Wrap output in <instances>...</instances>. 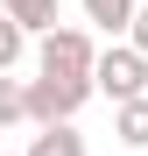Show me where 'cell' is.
I'll return each instance as SVG.
<instances>
[{
    "label": "cell",
    "mask_w": 148,
    "mask_h": 156,
    "mask_svg": "<svg viewBox=\"0 0 148 156\" xmlns=\"http://www.w3.org/2000/svg\"><path fill=\"white\" fill-rule=\"evenodd\" d=\"M92 92H106V99H134V92H148V57H141L134 43L99 50V57H92Z\"/></svg>",
    "instance_id": "7a4b0ae2"
},
{
    "label": "cell",
    "mask_w": 148,
    "mask_h": 156,
    "mask_svg": "<svg viewBox=\"0 0 148 156\" xmlns=\"http://www.w3.org/2000/svg\"><path fill=\"white\" fill-rule=\"evenodd\" d=\"M92 57H99L92 29H71V21L42 29V43H35V64H42V71H71V78H92Z\"/></svg>",
    "instance_id": "3957f363"
},
{
    "label": "cell",
    "mask_w": 148,
    "mask_h": 156,
    "mask_svg": "<svg viewBox=\"0 0 148 156\" xmlns=\"http://www.w3.org/2000/svg\"><path fill=\"white\" fill-rule=\"evenodd\" d=\"M113 135H120V149H148V92L113 99Z\"/></svg>",
    "instance_id": "277c9868"
},
{
    "label": "cell",
    "mask_w": 148,
    "mask_h": 156,
    "mask_svg": "<svg viewBox=\"0 0 148 156\" xmlns=\"http://www.w3.org/2000/svg\"><path fill=\"white\" fill-rule=\"evenodd\" d=\"M92 99V78H71V71H42L28 78V121L49 128V121H78V107Z\"/></svg>",
    "instance_id": "6da1fadb"
},
{
    "label": "cell",
    "mask_w": 148,
    "mask_h": 156,
    "mask_svg": "<svg viewBox=\"0 0 148 156\" xmlns=\"http://www.w3.org/2000/svg\"><path fill=\"white\" fill-rule=\"evenodd\" d=\"M28 156H85V135H78V121H49V128H35Z\"/></svg>",
    "instance_id": "5b68a950"
},
{
    "label": "cell",
    "mask_w": 148,
    "mask_h": 156,
    "mask_svg": "<svg viewBox=\"0 0 148 156\" xmlns=\"http://www.w3.org/2000/svg\"><path fill=\"white\" fill-rule=\"evenodd\" d=\"M0 7H7L21 29L28 36H42V29H57V0H0Z\"/></svg>",
    "instance_id": "8992f818"
},
{
    "label": "cell",
    "mask_w": 148,
    "mask_h": 156,
    "mask_svg": "<svg viewBox=\"0 0 148 156\" xmlns=\"http://www.w3.org/2000/svg\"><path fill=\"white\" fill-rule=\"evenodd\" d=\"M21 121H28V85L14 71H0V128H21Z\"/></svg>",
    "instance_id": "ba28073f"
},
{
    "label": "cell",
    "mask_w": 148,
    "mask_h": 156,
    "mask_svg": "<svg viewBox=\"0 0 148 156\" xmlns=\"http://www.w3.org/2000/svg\"><path fill=\"white\" fill-rule=\"evenodd\" d=\"M78 7H85V21H92V29L120 36V29H127V14H134V0H78Z\"/></svg>",
    "instance_id": "52a82bcc"
},
{
    "label": "cell",
    "mask_w": 148,
    "mask_h": 156,
    "mask_svg": "<svg viewBox=\"0 0 148 156\" xmlns=\"http://www.w3.org/2000/svg\"><path fill=\"white\" fill-rule=\"evenodd\" d=\"M120 36H127L141 57H148V0H134V14H127V29H120Z\"/></svg>",
    "instance_id": "30bf717a"
},
{
    "label": "cell",
    "mask_w": 148,
    "mask_h": 156,
    "mask_svg": "<svg viewBox=\"0 0 148 156\" xmlns=\"http://www.w3.org/2000/svg\"><path fill=\"white\" fill-rule=\"evenodd\" d=\"M21 50H28V29L0 7V71H14V64H21Z\"/></svg>",
    "instance_id": "9c48e42d"
}]
</instances>
